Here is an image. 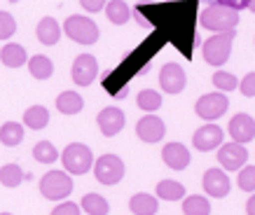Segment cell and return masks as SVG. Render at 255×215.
Here are the masks:
<instances>
[{
    "label": "cell",
    "mask_w": 255,
    "mask_h": 215,
    "mask_svg": "<svg viewBox=\"0 0 255 215\" xmlns=\"http://www.w3.org/2000/svg\"><path fill=\"white\" fill-rule=\"evenodd\" d=\"M106 2L108 0H80V5L87 9V12H101V7H106Z\"/></svg>",
    "instance_id": "36"
},
{
    "label": "cell",
    "mask_w": 255,
    "mask_h": 215,
    "mask_svg": "<svg viewBox=\"0 0 255 215\" xmlns=\"http://www.w3.org/2000/svg\"><path fill=\"white\" fill-rule=\"evenodd\" d=\"M0 61L5 63L7 68H21L26 63V49L16 42H9V45H2L0 49Z\"/></svg>",
    "instance_id": "21"
},
{
    "label": "cell",
    "mask_w": 255,
    "mask_h": 215,
    "mask_svg": "<svg viewBox=\"0 0 255 215\" xmlns=\"http://www.w3.org/2000/svg\"><path fill=\"white\" fill-rule=\"evenodd\" d=\"M16 33V21L9 12L0 9V40H9Z\"/></svg>",
    "instance_id": "33"
},
{
    "label": "cell",
    "mask_w": 255,
    "mask_h": 215,
    "mask_svg": "<svg viewBox=\"0 0 255 215\" xmlns=\"http://www.w3.org/2000/svg\"><path fill=\"white\" fill-rule=\"evenodd\" d=\"M199 23L213 33H232L239 26V12L225 5H211L199 14Z\"/></svg>",
    "instance_id": "1"
},
{
    "label": "cell",
    "mask_w": 255,
    "mask_h": 215,
    "mask_svg": "<svg viewBox=\"0 0 255 215\" xmlns=\"http://www.w3.org/2000/svg\"><path fill=\"white\" fill-rule=\"evenodd\" d=\"M94 178L101 185H117L124 178V161L117 154H103L94 159Z\"/></svg>",
    "instance_id": "6"
},
{
    "label": "cell",
    "mask_w": 255,
    "mask_h": 215,
    "mask_svg": "<svg viewBox=\"0 0 255 215\" xmlns=\"http://www.w3.org/2000/svg\"><path fill=\"white\" fill-rule=\"evenodd\" d=\"M164 133H166V124L157 115L140 117L138 124H136V136H138L143 143H159V140L164 138Z\"/></svg>",
    "instance_id": "13"
},
{
    "label": "cell",
    "mask_w": 255,
    "mask_h": 215,
    "mask_svg": "<svg viewBox=\"0 0 255 215\" xmlns=\"http://www.w3.org/2000/svg\"><path fill=\"white\" fill-rule=\"evenodd\" d=\"M70 75H73V82L78 87H89L94 80H96V75H99L96 56H92V54H80L78 59L73 61Z\"/></svg>",
    "instance_id": "8"
},
{
    "label": "cell",
    "mask_w": 255,
    "mask_h": 215,
    "mask_svg": "<svg viewBox=\"0 0 255 215\" xmlns=\"http://www.w3.org/2000/svg\"><path fill=\"white\" fill-rule=\"evenodd\" d=\"M162 159H164V164H166L169 169L183 171V169L190 166L192 157H190L187 145H183V143H166L164 150H162Z\"/></svg>",
    "instance_id": "16"
},
{
    "label": "cell",
    "mask_w": 255,
    "mask_h": 215,
    "mask_svg": "<svg viewBox=\"0 0 255 215\" xmlns=\"http://www.w3.org/2000/svg\"><path fill=\"white\" fill-rule=\"evenodd\" d=\"M157 199L164 201L185 199V187H183V183H176V180H162V183H157Z\"/></svg>",
    "instance_id": "26"
},
{
    "label": "cell",
    "mask_w": 255,
    "mask_h": 215,
    "mask_svg": "<svg viewBox=\"0 0 255 215\" xmlns=\"http://www.w3.org/2000/svg\"><path fill=\"white\" fill-rule=\"evenodd\" d=\"M129 208H131L133 215H155L157 211H159V199L152 197V194L138 192V194H133L131 197Z\"/></svg>",
    "instance_id": "18"
},
{
    "label": "cell",
    "mask_w": 255,
    "mask_h": 215,
    "mask_svg": "<svg viewBox=\"0 0 255 215\" xmlns=\"http://www.w3.org/2000/svg\"><path fill=\"white\" fill-rule=\"evenodd\" d=\"M28 73L35 80H49L54 75V63H52V59H47L45 54H35L28 59Z\"/></svg>",
    "instance_id": "22"
},
{
    "label": "cell",
    "mask_w": 255,
    "mask_h": 215,
    "mask_svg": "<svg viewBox=\"0 0 255 215\" xmlns=\"http://www.w3.org/2000/svg\"><path fill=\"white\" fill-rule=\"evenodd\" d=\"M136 103H138L140 110L155 112V110L162 108V94L155 92V89H143V92H138V96H136Z\"/></svg>",
    "instance_id": "28"
},
{
    "label": "cell",
    "mask_w": 255,
    "mask_h": 215,
    "mask_svg": "<svg viewBox=\"0 0 255 215\" xmlns=\"http://www.w3.org/2000/svg\"><path fill=\"white\" fill-rule=\"evenodd\" d=\"M187 85V75L180 63H164L159 70V87L166 94H180Z\"/></svg>",
    "instance_id": "9"
},
{
    "label": "cell",
    "mask_w": 255,
    "mask_h": 215,
    "mask_svg": "<svg viewBox=\"0 0 255 215\" xmlns=\"http://www.w3.org/2000/svg\"><path fill=\"white\" fill-rule=\"evenodd\" d=\"M33 157H35V161H40V164H54V161L59 159V150L54 147V143L40 140L38 145L33 147Z\"/></svg>",
    "instance_id": "30"
},
{
    "label": "cell",
    "mask_w": 255,
    "mask_h": 215,
    "mask_svg": "<svg viewBox=\"0 0 255 215\" xmlns=\"http://www.w3.org/2000/svg\"><path fill=\"white\" fill-rule=\"evenodd\" d=\"M218 161L227 171H241L248 161V150L244 145H239V143H225V145H220Z\"/></svg>",
    "instance_id": "10"
},
{
    "label": "cell",
    "mask_w": 255,
    "mask_h": 215,
    "mask_svg": "<svg viewBox=\"0 0 255 215\" xmlns=\"http://www.w3.org/2000/svg\"><path fill=\"white\" fill-rule=\"evenodd\" d=\"M230 187H232V183H230V178H227V173L223 169H209L204 173V192L213 197V199L227 197Z\"/></svg>",
    "instance_id": "15"
},
{
    "label": "cell",
    "mask_w": 255,
    "mask_h": 215,
    "mask_svg": "<svg viewBox=\"0 0 255 215\" xmlns=\"http://www.w3.org/2000/svg\"><path fill=\"white\" fill-rule=\"evenodd\" d=\"M237 31L232 33H216L213 38H209L201 47V54H204V61L209 66H223L227 63L230 54H232V42Z\"/></svg>",
    "instance_id": "4"
},
{
    "label": "cell",
    "mask_w": 255,
    "mask_h": 215,
    "mask_svg": "<svg viewBox=\"0 0 255 215\" xmlns=\"http://www.w3.org/2000/svg\"><path fill=\"white\" fill-rule=\"evenodd\" d=\"M0 215H14V213H0Z\"/></svg>",
    "instance_id": "40"
},
{
    "label": "cell",
    "mask_w": 255,
    "mask_h": 215,
    "mask_svg": "<svg viewBox=\"0 0 255 215\" xmlns=\"http://www.w3.org/2000/svg\"><path fill=\"white\" fill-rule=\"evenodd\" d=\"M183 213L185 215H209L211 213V204L206 197H187L183 199Z\"/></svg>",
    "instance_id": "29"
},
{
    "label": "cell",
    "mask_w": 255,
    "mask_h": 215,
    "mask_svg": "<svg viewBox=\"0 0 255 215\" xmlns=\"http://www.w3.org/2000/svg\"><path fill=\"white\" fill-rule=\"evenodd\" d=\"M85 108V99L78 92H63L56 96V110L61 115H78Z\"/></svg>",
    "instance_id": "20"
},
{
    "label": "cell",
    "mask_w": 255,
    "mask_h": 215,
    "mask_svg": "<svg viewBox=\"0 0 255 215\" xmlns=\"http://www.w3.org/2000/svg\"><path fill=\"white\" fill-rule=\"evenodd\" d=\"M237 183L244 192H255V166H244L237 176Z\"/></svg>",
    "instance_id": "32"
},
{
    "label": "cell",
    "mask_w": 255,
    "mask_h": 215,
    "mask_svg": "<svg viewBox=\"0 0 255 215\" xmlns=\"http://www.w3.org/2000/svg\"><path fill=\"white\" fill-rule=\"evenodd\" d=\"M211 82H213V87H218V89H220V94H223V92H234V89L239 87V80H237L232 73H225V70H218Z\"/></svg>",
    "instance_id": "31"
},
{
    "label": "cell",
    "mask_w": 255,
    "mask_h": 215,
    "mask_svg": "<svg viewBox=\"0 0 255 215\" xmlns=\"http://www.w3.org/2000/svg\"><path fill=\"white\" fill-rule=\"evenodd\" d=\"M49 215H80V206L75 201H61Z\"/></svg>",
    "instance_id": "35"
},
{
    "label": "cell",
    "mask_w": 255,
    "mask_h": 215,
    "mask_svg": "<svg viewBox=\"0 0 255 215\" xmlns=\"http://www.w3.org/2000/svg\"><path fill=\"white\" fill-rule=\"evenodd\" d=\"M9 2H19V0H9Z\"/></svg>",
    "instance_id": "41"
},
{
    "label": "cell",
    "mask_w": 255,
    "mask_h": 215,
    "mask_svg": "<svg viewBox=\"0 0 255 215\" xmlns=\"http://www.w3.org/2000/svg\"><path fill=\"white\" fill-rule=\"evenodd\" d=\"M192 145L197 147L199 152H211V150H216V147L223 145V129H220L216 122L204 124L201 129L194 131Z\"/></svg>",
    "instance_id": "11"
},
{
    "label": "cell",
    "mask_w": 255,
    "mask_h": 215,
    "mask_svg": "<svg viewBox=\"0 0 255 215\" xmlns=\"http://www.w3.org/2000/svg\"><path fill=\"white\" fill-rule=\"evenodd\" d=\"M96 122H99L101 133H103V136H108V138H113V136H117V133L124 129L127 119H124V112L120 110V108L108 106V108H103V110L99 112Z\"/></svg>",
    "instance_id": "14"
},
{
    "label": "cell",
    "mask_w": 255,
    "mask_h": 215,
    "mask_svg": "<svg viewBox=\"0 0 255 215\" xmlns=\"http://www.w3.org/2000/svg\"><path fill=\"white\" fill-rule=\"evenodd\" d=\"M59 159L63 161L66 173H73V176H85L94 166L92 150H89V145H82V143H70L68 147H63V154H59Z\"/></svg>",
    "instance_id": "2"
},
{
    "label": "cell",
    "mask_w": 255,
    "mask_h": 215,
    "mask_svg": "<svg viewBox=\"0 0 255 215\" xmlns=\"http://www.w3.org/2000/svg\"><path fill=\"white\" fill-rule=\"evenodd\" d=\"M227 108H230V101L227 96L220 92H213V94H204L199 101H197V106H194V112L201 117V119H206V122H216L220 117L227 112Z\"/></svg>",
    "instance_id": "7"
},
{
    "label": "cell",
    "mask_w": 255,
    "mask_h": 215,
    "mask_svg": "<svg viewBox=\"0 0 255 215\" xmlns=\"http://www.w3.org/2000/svg\"><path fill=\"white\" fill-rule=\"evenodd\" d=\"M248 9H251V12L255 14V0H251V2H248Z\"/></svg>",
    "instance_id": "39"
},
{
    "label": "cell",
    "mask_w": 255,
    "mask_h": 215,
    "mask_svg": "<svg viewBox=\"0 0 255 215\" xmlns=\"http://www.w3.org/2000/svg\"><path fill=\"white\" fill-rule=\"evenodd\" d=\"M63 33H66L73 42H78V45H96V40H99V35H101L99 26L82 14L68 16L66 23H63Z\"/></svg>",
    "instance_id": "5"
},
{
    "label": "cell",
    "mask_w": 255,
    "mask_h": 215,
    "mask_svg": "<svg viewBox=\"0 0 255 215\" xmlns=\"http://www.w3.org/2000/svg\"><path fill=\"white\" fill-rule=\"evenodd\" d=\"M23 140V124L19 122H7L0 126V143L7 147H16Z\"/></svg>",
    "instance_id": "27"
},
{
    "label": "cell",
    "mask_w": 255,
    "mask_h": 215,
    "mask_svg": "<svg viewBox=\"0 0 255 215\" xmlns=\"http://www.w3.org/2000/svg\"><path fill=\"white\" fill-rule=\"evenodd\" d=\"M248 2L251 0H218V5H225V7H232V9H244V7H248Z\"/></svg>",
    "instance_id": "37"
},
{
    "label": "cell",
    "mask_w": 255,
    "mask_h": 215,
    "mask_svg": "<svg viewBox=\"0 0 255 215\" xmlns=\"http://www.w3.org/2000/svg\"><path fill=\"white\" fill-rule=\"evenodd\" d=\"M80 206H82V211H85L87 215H108L110 213L108 199H106V197H101V194H94V192L85 194Z\"/></svg>",
    "instance_id": "24"
},
{
    "label": "cell",
    "mask_w": 255,
    "mask_h": 215,
    "mask_svg": "<svg viewBox=\"0 0 255 215\" xmlns=\"http://www.w3.org/2000/svg\"><path fill=\"white\" fill-rule=\"evenodd\" d=\"M73 192V178L66 171H49L40 178V194L49 201H63Z\"/></svg>",
    "instance_id": "3"
},
{
    "label": "cell",
    "mask_w": 255,
    "mask_h": 215,
    "mask_svg": "<svg viewBox=\"0 0 255 215\" xmlns=\"http://www.w3.org/2000/svg\"><path fill=\"white\" fill-rule=\"evenodd\" d=\"M106 16L115 26H124L131 19V9H129V5L124 0H110V2H106Z\"/></svg>",
    "instance_id": "25"
},
{
    "label": "cell",
    "mask_w": 255,
    "mask_h": 215,
    "mask_svg": "<svg viewBox=\"0 0 255 215\" xmlns=\"http://www.w3.org/2000/svg\"><path fill=\"white\" fill-rule=\"evenodd\" d=\"M237 89H241V94H244V96L253 99V96H255V73H248L244 80H239V87H237Z\"/></svg>",
    "instance_id": "34"
},
{
    "label": "cell",
    "mask_w": 255,
    "mask_h": 215,
    "mask_svg": "<svg viewBox=\"0 0 255 215\" xmlns=\"http://www.w3.org/2000/svg\"><path fill=\"white\" fill-rule=\"evenodd\" d=\"M230 136H232V143H239V145H246L255 138V119L246 112H239L230 119Z\"/></svg>",
    "instance_id": "12"
},
{
    "label": "cell",
    "mask_w": 255,
    "mask_h": 215,
    "mask_svg": "<svg viewBox=\"0 0 255 215\" xmlns=\"http://www.w3.org/2000/svg\"><path fill=\"white\" fill-rule=\"evenodd\" d=\"M38 40L42 42V45L52 47L59 42V38H61V26H59V21H56L54 16H45V19H40L38 23Z\"/></svg>",
    "instance_id": "17"
},
{
    "label": "cell",
    "mask_w": 255,
    "mask_h": 215,
    "mask_svg": "<svg viewBox=\"0 0 255 215\" xmlns=\"http://www.w3.org/2000/svg\"><path fill=\"white\" fill-rule=\"evenodd\" d=\"M23 180H31V173H23L19 164H5V166H0V185L2 187L14 190Z\"/></svg>",
    "instance_id": "19"
},
{
    "label": "cell",
    "mask_w": 255,
    "mask_h": 215,
    "mask_svg": "<svg viewBox=\"0 0 255 215\" xmlns=\"http://www.w3.org/2000/svg\"><path fill=\"white\" fill-rule=\"evenodd\" d=\"M47 124H49V110L45 106H31L23 112V126H28V129L40 131Z\"/></svg>",
    "instance_id": "23"
},
{
    "label": "cell",
    "mask_w": 255,
    "mask_h": 215,
    "mask_svg": "<svg viewBox=\"0 0 255 215\" xmlns=\"http://www.w3.org/2000/svg\"><path fill=\"white\" fill-rule=\"evenodd\" d=\"M246 213H248V215H255V194L246 201Z\"/></svg>",
    "instance_id": "38"
}]
</instances>
